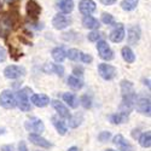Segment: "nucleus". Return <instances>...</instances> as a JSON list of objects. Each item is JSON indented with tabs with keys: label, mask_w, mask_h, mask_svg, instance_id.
Returning <instances> with one entry per match:
<instances>
[{
	"label": "nucleus",
	"mask_w": 151,
	"mask_h": 151,
	"mask_svg": "<svg viewBox=\"0 0 151 151\" xmlns=\"http://www.w3.org/2000/svg\"><path fill=\"white\" fill-rule=\"evenodd\" d=\"M79 56H80V51H79V50H76V48H70L69 51L67 52V57L70 60H78Z\"/></svg>",
	"instance_id": "31"
},
{
	"label": "nucleus",
	"mask_w": 151,
	"mask_h": 151,
	"mask_svg": "<svg viewBox=\"0 0 151 151\" xmlns=\"http://www.w3.org/2000/svg\"><path fill=\"white\" fill-rule=\"evenodd\" d=\"M98 73L104 80H112L116 76L117 70H116L115 67H112L110 64H106V63H100V64L98 65Z\"/></svg>",
	"instance_id": "4"
},
{
	"label": "nucleus",
	"mask_w": 151,
	"mask_h": 151,
	"mask_svg": "<svg viewBox=\"0 0 151 151\" xmlns=\"http://www.w3.org/2000/svg\"><path fill=\"white\" fill-rule=\"evenodd\" d=\"M143 81H144V82H145V83H144V85H146V86H147V87H149V88H150V81H149V80H146V79H143Z\"/></svg>",
	"instance_id": "43"
},
{
	"label": "nucleus",
	"mask_w": 151,
	"mask_h": 151,
	"mask_svg": "<svg viewBox=\"0 0 151 151\" xmlns=\"http://www.w3.org/2000/svg\"><path fill=\"white\" fill-rule=\"evenodd\" d=\"M58 7L62 11V14H70L74 10V3L73 0H59L58 3Z\"/></svg>",
	"instance_id": "20"
},
{
	"label": "nucleus",
	"mask_w": 151,
	"mask_h": 151,
	"mask_svg": "<svg viewBox=\"0 0 151 151\" xmlns=\"http://www.w3.org/2000/svg\"><path fill=\"white\" fill-rule=\"evenodd\" d=\"M26 74V70L22 67H18V65H9L4 69V75L5 78L7 79H11V80H15V79H18L21 76Z\"/></svg>",
	"instance_id": "7"
},
{
	"label": "nucleus",
	"mask_w": 151,
	"mask_h": 151,
	"mask_svg": "<svg viewBox=\"0 0 151 151\" xmlns=\"http://www.w3.org/2000/svg\"><path fill=\"white\" fill-rule=\"evenodd\" d=\"M52 123L55 126V128L57 129V132L60 134V135H64L67 133V126L65 123L63 122L62 120H59L57 116H53L52 117Z\"/></svg>",
	"instance_id": "24"
},
{
	"label": "nucleus",
	"mask_w": 151,
	"mask_h": 151,
	"mask_svg": "<svg viewBox=\"0 0 151 151\" xmlns=\"http://www.w3.org/2000/svg\"><path fill=\"white\" fill-rule=\"evenodd\" d=\"M112 143H114L117 146V149L121 150V151H134L133 145L129 142L123 138V135H121V134L115 135L114 139H112Z\"/></svg>",
	"instance_id": "13"
},
{
	"label": "nucleus",
	"mask_w": 151,
	"mask_h": 151,
	"mask_svg": "<svg viewBox=\"0 0 151 151\" xmlns=\"http://www.w3.org/2000/svg\"><path fill=\"white\" fill-rule=\"evenodd\" d=\"M124 35H126V30H124L123 24L119 23V24H116V27L114 28V30H111V33L109 34V39L112 42L119 44L124 39Z\"/></svg>",
	"instance_id": "9"
},
{
	"label": "nucleus",
	"mask_w": 151,
	"mask_h": 151,
	"mask_svg": "<svg viewBox=\"0 0 151 151\" xmlns=\"http://www.w3.org/2000/svg\"><path fill=\"white\" fill-rule=\"evenodd\" d=\"M32 93V90L29 87H24V88L19 90L17 92L16 98V105H18V108L23 111H30L32 106H30V99H29V94Z\"/></svg>",
	"instance_id": "2"
},
{
	"label": "nucleus",
	"mask_w": 151,
	"mask_h": 151,
	"mask_svg": "<svg viewBox=\"0 0 151 151\" xmlns=\"http://www.w3.org/2000/svg\"><path fill=\"white\" fill-rule=\"evenodd\" d=\"M6 59V51H5V48L0 46V63L4 62Z\"/></svg>",
	"instance_id": "37"
},
{
	"label": "nucleus",
	"mask_w": 151,
	"mask_h": 151,
	"mask_svg": "<svg viewBox=\"0 0 151 151\" xmlns=\"http://www.w3.org/2000/svg\"><path fill=\"white\" fill-rule=\"evenodd\" d=\"M139 135H140V131H139V129H133V131H132V137L134 138V139L139 138Z\"/></svg>",
	"instance_id": "41"
},
{
	"label": "nucleus",
	"mask_w": 151,
	"mask_h": 151,
	"mask_svg": "<svg viewBox=\"0 0 151 151\" xmlns=\"http://www.w3.org/2000/svg\"><path fill=\"white\" fill-rule=\"evenodd\" d=\"M68 151H79V149L76 146H71V147L68 149Z\"/></svg>",
	"instance_id": "42"
},
{
	"label": "nucleus",
	"mask_w": 151,
	"mask_h": 151,
	"mask_svg": "<svg viewBox=\"0 0 151 151\" xmlns=\"http://www.w3.org/2000/svg\"><path fill=\"white\" fill-rule=\"evenodd\" d=\"M99 1L104 5H112V4L116 3V0H99Z\"/></svg>",
	"instance_id": "40"
},
{
	"label": "nucleus",
	"mask_w": 151,
	"mask_h": 151,
	"mask_svg": "<svg viewBox=\"0 0 151 151\" xmlns=\"http://www.w3.org/2000/svg\"><path fill=\"white\" fill-rule=\"evenodd\" d=\"M97 50H98V53L99 57L104 59V60H112L114 59V51L110 48V46L106 44V41L104 40H99L97 41Z\"/></svg>",
	"instance_id": "3"
},
{
	"label": "nucleus",
	"mask_w": 151,
	"mask_h": 151,
	"mask_svg": "<svg viewBox=\"0 0 151 151\" xmlns=\"http://www.w3.org/2000/svg\"><path fill=\"white\" fill-rule=\"evenodd\" d=\"M138 3H139V0H122L121 7L124 11H132L137 7Z\"/></svg>",
	"instance_id": "28"
},
{
	"label": "nucleus",
	"mask_w": 151,
	"mask_h": 151,
	"mask_svg": "<svg viewBox=\"0 0 151 151\" xmlns=\"http://www.w3.org/2000/svg\"><path fill=\"white\" fill-rule=\"evenodd\" d=\"M105 151H115V150H112V149H108V150H105Z\"/></svg>",
	"instance_id": "44"
},
{
	"label": "nucleus",
	"mask_w": 151,
	"mask_h": 151,
	"mask_svg": "<svg viewBox=\"0 0 151 151\" xmlns=\"http://www.w3.org/2000/svg\"><path fill=\"white\" fill-rule=\"evenodd\" d=\"M140 35H142V32H140V28L138 26H134V27H131L128 29V34H127V41L129 45H137L138 41L140 40Z\"/></svg>",
	"instance_id": "15"
},
{
	"label": "nucleus",
	"mask_w": 151,
	"mask_h": 151,
	"mask_svg": "<svg viewBox=\"0 0 151 151\" xmlns=\"http://www.w3.org/2000/svg\"><path fill=\"white\" fill-rule=\"evenodd\" d=\"M82 26L87 29H98L100 27V23L97 18L92 17L91 15L88 16H85L83 19H82Z\"/></svg>",
	"instance_id": "19"
},
{
	"label": "nucleus",
	"mask_w": 151,
	"mask_h": 151,
	"mask_svg": "<svg viewBox=\"0 0 151 151\" xmlns=\"http://www.w3.org/2000/svg\"><path fill=\"white\" fill-rule=\"evenodd\" d=\"M18 151H28L27 145H26V143H24V142H19V144H18Z\"/></svg>",
	"instance_id": "38"
},
{
	"label": "nucleus",
	"mask_w": 151,
	"mask_h": 151,
	"mask_svg": "<svg viewBox=\"0 0 151 151\" xmlns=\"http://www.w3.org/2000/svg\"><path fill=\"white\" fill-rule=\"evenodd\" d=\"M102 22L104 24H108V26H114V24H115L114 16L108 14V12H103V14H102Z\"/></svg>",
	"instance_id": "30"
},
{
	"label": "nucleus",
	"mask_w": 151,
	"mask_h": 151,
	"mask_svg": "<svg viewBox=\"0 0 151 151\" xmlns=\"http://www.w3.org/2000/svg\"><path fill=\"white\" fill-rule=\"evenodd\" d=\"M79 58H80V60L82 63H86V64H90V63L93 60V58H92L91 55H87V53H83V52H80Z\"/></svg>",
	"instance_id": "34"
},
{
	"label": "nucleus",
	"mask_w": 151,
	"mask_h": 151,
	"mask_svg": "<svg viewBox=\"0 0 151 151\" xmlns=\"http://www.w3.org/2000/svg\"><path fill=\"white\" fill-rule=\"evenodd\" d=\"M70 23H71L70 18H68L64 14H57V15L53 17V19H52V26H53L55 29H57V30L65 29Z\"/></svg>",
	"instance_id": "8"
},
{
	"label": "nucleus",
	"mask_w": 151,
	"mask_h": 151,
	"mask_svg": "<svg viewBox=\"0 0 151 151\" xmlns=\"http://www.w3.org/2000/svg\"><path fill=\"white\" fill-rule=\"evenodd\" d=\"M97 5L93 0H81L79 3V10L83 16H88L96 11Z\"/></svg>",
	"instance_id": "12"
},
{
	"label": "nucleus",
	"mask_w": 151,
	"mask_h": 151,
	"mask_svg": "<svg viewBox=\"0 0 151 151\" xmlns=\"http://www.w3.org/2000/svg\"><path fill=\"white\" fill-rule=\"evenodd\" d=\"M102 36H103V33H100V32L96 30V32H91L87 37H88V40H90V41L96 42V41H99V39H100Z\"/></svg>",
	"instance_id": "32"
},
{
	"label": "nucleus",
	"mask_w": 151,
	"mask_h": 151,
	"mask_svg": "<svg viewBox=\"0 0 151 151\" xmlns=\"http://www.w3.org/2000/svg\"><path fill=\"white\" fill-rule=\"evenodd\" d=\"M28 139L36 146H40V147H44V149H48V147H51L52 144L50 143L48 140H46L45 138L40 137L39 134H36V133H30L28 135Z\"/></svg>",
	"instance_id": "14"
},
{
	"label": "nucleus",
	"mask_w": 151,
	"mask_h": 151,
	"mask_svg": "<svg viewBox=\"0 0 151 151\" xmlns=\"http://www.w3.org/2000/svg\"><path fill=\"white\" fill-rule=\"evenodd\" d=\"M68 85L71 87L73 90H81L82 87H83V82L82 80H80L79 78L76 76H74V75H71V76L68 78Z\"/></svg>",
	"instance_id": "25"
},
{
	"label": "nucleus",
	"mask_w": 151,
	"mask_h": 151,
	"mask_svg": "<svg viewBox=\"0 0 151 151\" xmlns=\"http://www.w3.org/2000/svg\"><path fill=\"white\" fill-rule=\"evenodd\" d=\"M24 126H26L27 131L29 132H36V133H41L45 131V126H44V122L37 119V117H30L26 121V123H24Z\"/></svg>",
	"instance_id": "6"
},
{
	"label": "nucleus",
	"mask_w": 151,
	"mask_h": 151,
	"mask_svg": "<svg viewBox=\"0 0 151 151\" xmlns=\"http://www.w3.org/2000/svg\"><path fill=\"white\" fill-rule=\"evenodd\" d=\"M81 121H82V115L76 114V115H74V116H70V119H69V127H71V128L79 127Z\"/></svg>",
	"instance_id": "29"
},
{
	"label": "nucleus",
	"mask_w": 151,
	"mask_h": 151,
	"mask_svg": "<svg viewBox=\"0 0 151 151\" xmlns=\"http://www.w3.org/2000/svg\"><path fill=\"white\" fill-rule=\"evenodd\" d=\"M52 106H53V109L58 112V115L60 116V117H63V119H70V116H71V114L69 112V110H68V108L63 104V103H60L59 100H52Z\"/></svg>",
	"instance_id": "16"
},
{
	"label": "nucleus",
	"mask_w": 151,
	"mask_h": 151,
	"mask_svg": "<svg viewBox=\"0 0 151 151\" xmlns=\"http://www.w3.org/2000/svg\"><path fill=\"white\" fill-rule=\"evenodd\" d=\"M63 100L73 109H76L79 106V99L73 93H64L63 94Z\"/></svg>",
	"instance_id": "21"
},
{
	"label": "nucleus",
	"mask_w": 151,
	"mask_h": 151,
	"mask_svg": "<svg viewBox=\"0 0 151 151\" xmlns=\"http://www.w3.org/2000/svg\"><path fill=\"white\" fill-rule=\"evenodd\" d=\"M134 108H137V110L143 115H146V116L151 115V104H150V99L149 98L137 99Z\"/></svg>",
	"instance_id": "11"
},
{
	"label": "nucleus",
	"mask_w": 151,
	"mask_h": 151,
	"mask_svg": "<svg viewBox=\"0 0 151 151\" xmlns=\"http://www.w3.org/2000/svg\"><path fill=\"white\" fill-rule=\"evenodd\" d=\"M121 55H122V58L124 62H127V63H133L135 60V55L134 52L132 51V50L128 47V46H124L122 47L121 50Z\"/></svg>",
	"instance_id": "22"
},
{
	"label": "nucleus",
	"mask_w": 151,
	"mask_h": 151,
	"mask_svg": "<svg viewBox=\"0 0 151 151\" xmlns=\"http://www.w3.org/2000/svg\"><path fill=\"white\" fill-rule=\"evenodd\" d=\"M0 104L5 109H14L16 108V98L11 91L5 90L0 93Z\"/></svg>",
	"instance_id": "5"
},
{
	"label": "nucleus",
	"mask_w": 151,
	"mask_h": 151,
	"mask_svg": "<svg viewBox=\"0 0 151 151\" xmlns=\"http://www.w3.org/2000/svg\"><path fill=\"white\" fill-rule=\"evenodd\" d=\"M73 74H74V76H81V75L83 74V69H82V68L76 67V68H74Z\"/></svg>",
	"instance_id": "36"
},
{
	"label": "nucleus",
	"mask_w": 151,
	"mask_h": 151,
	"mask_svg": "<svg viewBox=\"0 0 151 151\" xmlns=\"http://www.w3.org/2000/svg\"><path fill=\"white\" fill-rule=\"evenodd\" d=\"M1 151H15L14 145H4L1 146Z\"/></svg>",
	"instance_id": "39"
},
{
	"label": "nucleus",
	"mask_w": 151,
	"mask_h": 151,
	"mask_svg": "<svg viewBox=\"0 0 151 151\" xmlns=\"http://www.w3.org/2000/svg\"><path fill=\"white\" fill-rule=\"evenodd\" d=\"M27 14L32 21H36L41 14V7L35 0H29L27 3Z\"/></svg>",
	"instance_id": "10"
},
{
	"label": "nucleus",
	"mask_w": 151,
	"mask_h": 151,
	"mask_svg": "<svg viewBox=\"0 0 151 151\" xmlns=\"http://www.w3.org/2000/svg\"><path fill=\"white\" fill-rule=\"evenodd\" d=\"M121 92H122V102L120 104V114L127 116L134 109L137 102V93L134 91V86L128 80H122L121 83Z\"/></svg>",
	"instance_id": "1"
},
{
	"label": "nucleus",
	"mask_w": 151,
	"mask_h": 151,
	"mask_svg": "<svg viewBox=\"0 0 151 151\" xmlns=\"http://www.w3.org/2000/svg\"><path fill=\"white\" fill-rule=\"evenodd\" d=\"M110 137H111L110 132L104 131V132H102V133H99V135H98V140H99V142H102V143H104V142H108V140H109V138H110Z\"/></svg>",
	"instance_id": "35"
},
{
	"label": "nucleus",
	"mask_w": 151,
	"mask_h": 151,
	"mask_svg": "<svg viewBox=\"0 0 151 151\" xmlns=\"http://www.w3.org/2000/svg\"><path fill=\"white\" fill-rule=\"evenodd\" d=\"M81 104H82V106L85 108V109H90L91 106H92V100H91V98L87 96V94H85V96H82L81 97Z\"/></svg>",
	"instance_id": "33"
},
{
	"label": "nucleus",
	"mask_w": 151,
	"mask_h": 151,
	"mask_svg": "<svg viewBox=\"0 0 151 151\" xmlns=\"http://www.w3.org/2000/svg\"><path fill=\"white\" fill-rule=\"evenodd\" d=\"M138 140H139V144L142 147H150L151 146V133L150 132H145L143 134L139 135V138H138Z\"/></svg>",
	"instance_id": "26"
},
{
	"label": "nucleus",
	"mask_w": 151,
	"mask_h": 151,
	"mask_svg": "<svg viewBox=\"0 0 151 151\" xmlns=\"http://www.w3.org/2000/svg\"><path fill=\"white\" fill-rule=\"evenodd\" d=\"M30 102L37 108H45L50 104V98L45 94H33Z\"/></svg>",
	"instance_id": "17"
},
{
	"label": "nucleus",
	"mask_w": 151,
	"mask_h": 151,
	"mask_svg": "<svg viewBox=\"0 0 151 151\" xmlns=\"http://www.w3.org/2000/svg\"><path fill=\"white\" fill-rule=\"evenodd\" d=\"M44 71L50 74V73H55L58 76H63L64 75V68L60 64H53V63H47L44 67Z\"/></svg>",
	"instance_id": "18"
},
{
	"label": "nucleus",
	"mask_w": 151,
	"mask_h": 151,
	"mask_svg": "<svg viewBox=\"0 0 151 151\" xmlns=\"http://www.w3.org/2000/svg\"><path fill=\"white\" fill-rule=\"evenodd\" d=\"M109 120L111 123H114V124H120V123H123L128 120L127 116H124L122 114H120V112H117V114H111L109 115Z\"/></svg>",
	"instance_id": "27"
},
{
	"label": "nucleus",
	"mask_w": 151,
	"mask_h": 151,
	"mask_svg": "<svg viewBox=\"0 0 151 151\" xmlns=\"http://www.w3.org/2000/svg\"><path fill=\"white\" fill-rule=\"evenodd\" d=\"M67 57V52L64 51L63 47H56L52 50V58L57 62V63H62Z\"/></svg>",
	"instance_id": "23"
}]
</instances>
